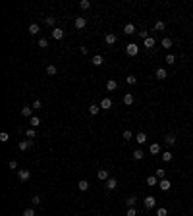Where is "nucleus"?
<instances>
[{"mask_svg": "<svg viewBox=\"0 0 193 216\" xmlns=\"http://www.w3.org/2000/svg\"><path fill=\"white\" fill-rule=\"evenodd\" d=\"M126 54L128 56H137L139 54V46L135 43H129L128 46H126Z\"/></svg>", "mask_w": 193, "mask_h": 216, "instance_id": "nucleus-1", "label": "nucleus"}, {"mask_svg": "<svg viewBox=\"0 0 193 216\" xmlns=\"http://www.w3.org/2000/svg\"><path fill=\"white\" fill-rule=\"evenodd\" d=\"M143 205H145V209H155V206H157V199H155L153 195H149V197L143 199Z\"/></svg>", "mask_w": 193, "mask_h": 216, "instance_id": "nucleus-2", "label": "nucleus"}, {"mask_svg": "<svg viewBox=\"0 0 193 216\" xmlns=\"http://www.w3.org/2000/svg\"><path fill=\"white\" fill-rule=\"evenodd\" d=\"M104 185H106V189H108V191H114L118 187V180H116V178H108V180L104 181Z\"/></svg>", "mask_w": 193, "mask_h": 216, "instance_id": "nucleus-3", "label": "nucleus"}, {"mask_svg": "<svg viewBox=\"0 0 193 216\" xmlns=\"http://www.w3.org/2000/svg\"><path fill=\"white\" fill-rule=\"evenodd\" d=\"M73 25H75V29H85V27H87V19L85 18H75Z\"/></svg>", "mask_w": 193, "mask_h": 216, "instance_id": "nucleus-4", "label": "nucleus"}, {"mask_svg": "<svg viewBox=\"0 0 193 216\" xmlns=\"http://www.w3.org/2000/svg\"><path fill=\"white\" fill-rule=\"evenodd\" d=\"M101 108H104V110H110L112 108V99H108V97H104V99L101 100V104H98Z\"/></svg>", "mask_w": 193, "mask_h": 216, "instance_id": "nucleus-5", "label": "nucleus"}, {"mask_svg": "<svg viewBox=\"0 0 193 216\" xmlns=\"http://www.w3.org/2000/svg\"><path fill=\"white\" fill-rule=\"evenodd\" d=\"M52 39H56V41L64 39V29H60V27H54V29H52Z\"/></svg>", "mask_w": 193, "mask_h": 216, "instance_id": "nucleus-6", "label": "nucleus"}, {"mask_svg": "<svg viewBox=\"0 0 193 216\" xmlns=\"http://www.w3.org/2000/svg\"><path fill=\"white\" fill-rule=\"evenodd\" d=\"M18 178L21 181H27L31 178V172H29V170H19V172H18Z\"/></svg>", "mask_w": 193, "mask_h": 216, "instance_id": "nucleus-7", "label": "nucleus"}, {"mask_svg": "<svg viewBox=\"0 0 193 216\" xmlns=\"http://www.w3.org/2000/svg\"><path fill=\"white\" fill-rule=\"evenodd\" d=\"M31 145H33V141H31V139H23V141H19V150H27V149H31Z\"/></svg>", "mask_w": 193, "mask_h": 216, "instance_id": "nucleus-8", "label": "nucleus"}, {"mask_svg": "<svg viewBox=\"0 0 193 216\" xmlns=\"http://www.w3.org/2000/svg\"><path fill=\"white\" fill-rule=\"evenodd\" d=\"M158 187H160L162 191H168V189L172 187V183H170V180H166V178H164V180H160V181H158Z\"/></svg>", "mask_w": 193, "mask_h": 216, "instance_id": "nucleus-9", "label": "nucleus"}, {"mask_svg": "<svg viewBox=\"0 0 193 216\" xmlns=\"http://www.w3.org/2000/svg\"><path fill=\"white\" fill-rule=\"evenodd\" d=\"M116 39H118V37L114 35V33H106L104 35V43L106 44H114V43H116Z\"/></svg>", "mask_w": 193, "mask_h": 216, "instance_id": "nucleus-10", "label": "nucleus"}, {"mask_svg": "<svg viewBox=\"0 0 193 216\" xmlns=\"http://www.w3.org/2000/svg\"><path fill=\"white\" fill-rule=\"evenodd\" d=\"M97 178H98V180H102V181H106L110 178L108 170H98V172H97Z\"/></svg>", "mask_w": 193, "mask_h": 216, "instance_id": "nucleus-11", "label": "nucleus"}, {"mask_svg": "<svg viewBox=\"0 0 193 216\" xmlns=\"http://www.w3.org/2000/svg\"><path fill=\"white\" fill-rule=\"evenodd\" d=\"M91 62H93V66H102V64H104V58H102L101 54H95Z\"/></svg>", "mask_w": 193, "mask_h": 216, "instance_id": "nucleus-12", "label": "nucleus"}, {"mask_svg": "<svg viewBox=\"0 0 193 216\" xmlns=\"http://www.w3.org/2000/svg\"><path fill=\"white\" fill-rule=\"evenodd\" d=\"M21 116L33 118V106H23V108H21Z\"/></svg>", "mask_w": 193, "mask_h": 216, "instance_id": "nucleus-13", "label": "nucleus"}, {"mask_svg": "<svg viewBox=\"0 0 193 216\" xmlns=\"http://www.w3.org/2000/svg\"><path fill=\"white\" fill-rule=\"evenodd\" d=\"M133 102H135V97L131 95V93H126V95H124V104H128V106H129V104H133Z\"/></svg>", "mask_w": 193, "mask_h": 216, "instance_id": "nucleus-14", "label": "nucleus"}, {"mask_svg": "<svg viewBox=\"0 0 193 216\" xmlns=\"http://www.w3.org/2000/svg\"><path fill=\"white\" fill-rule=\"evenodd\" d=\"M135 141H137V143H139V145H143V143H147V135H145V133H143V131H139V133H137V135H135Z\"/></svg>", "mask_w": 193, "mask_h": 216, "instance_id": "nucleus-15", "label": "nucleus"}, {"mask_svg": "<svg viewBox=\"0 0 193 216\" xmlns=\"http://www.w3.org/2000/svg\"><path fill=\"white\" fill-rule=\"evenodd\" d=\"M166 77H168V73H166V70H164V68H158V70H157V79H166Z\"/></svg>", "mask_w": 193, "mask_h": 216, "instance_id": "nucleus-16", "label": "nucleus"}, {"mask_svg": "<svg viewBox=\"0 0 193 216\" xmlns=\"http://www.w3.org/2000/svg\"><path fill=\"white\" fill-rule=\"evenodd\" d=\"M160 158H162V160H164V162H170V160H172V158H174V154H172V153H170V150H164V153L160 154Z\"/></svg>", "mask_w": 193, "mask_h": 216, "instance_id": "nucleus-17", "label": "nucleus"}, {"mask_svg": "<svg viewBox=\"0 0 193 216\" xmlns=\"http://www.w3.org/2000/svg\"><path fill=\"white\" fill-rule=\"evenodd\" d=\"M124 33L126 35H133L135 33V25H133V23H128V25L124 27Z\"/></svg>", "mask_w": 193, "mask_h": 216, "instance_id": "nucleus-18", "label": "nucleus"}, {"mask_svg": "<svg viewBox=\"0 0 193 216\" xmlns=\"http://www.w3.org/2000/svg\"><path fill=\"white\" fill-rule=\"evenodd\" d=\"M106 89H108V91H116V89H118V83H116L114 79L106 81Z\"/></svg>", "mask_w": 193, "mask_h": 216, "instance_id": "nucleus-19", "label": "nucleus"}, {"mask_svg": "<svg viewBox=\"0 0 193 216\" xmlns=\"http://www.w3.org/2000/svg\"><path fill=\"white\" fill-rule=\"evenodd\" d=\"M143 43H145V48H149V50L155 46V39H153V37H147V39L143 41Z\"/></svg>", "mask_w": 193, "mask_h": 216, "instance_id": "nucleus-20", "label": "nucleus"}, {"mask_svg": "<svg viewBox=\"0 0 193 216\" xmlns=\"http://www.w3.org/2000/svg\"><path fill=\"white\" fill-rule=\"evenodd\" d=\"M29 124H31V128H39V125H41L39 116H33V118H29Z\"/></svg>", "mask_w": 193, "mask_h": 216, "instance_id": "nucleus-21", "label": "nucleus"}, {"mask_svg": "<svg viewBox=\"0 0 193 216\" xmlns=\"http://www.w3.org/2000/svg\"><path fill=\"white\" fill-rule=\"evenodd\" d=\"M77 187H79V191H87L89 189V181L87 180H81L79 183H77Z\"/></svg>", "mask_w": 193, "mask_h": 216, "instance_id": "nucleus-22", "label": "nucleus"}, {"mask_svg": "<svg viewBox=\"0 0 193 216\" xmlns=\"http://www.w3.org/2000/svg\"><path fill=\"white\" fill-rule=\"evenodd\" d=\"M164 141H166L168 145H176V135H172V133H168V135L164 137Z\"/></svg>", "mask_w": 193, "mask_h": 216, "instance_id": "nucleus-23", "label": "nucleus"}, {"mask_svg": "<svg viewBox=\"0 0 193 216\" xmlns=\"http://www.w3.org/2000/svg\"><path fill=\"white\" fill-rule=\"evenodd\" d=\"M135 203H137V199H135V197H128V199H126V205H128V209H133Z\"/></svg>", "mask_w": 193, "mask_h": 216, "instance_id": "nucleus-24", "label": "nucleus"}, {"mask_svg": "<svg viewBox=\"0 0 193 216\" xmlns=\"http://www.w3.org/2000/svg\"><path fill=\"white\" fill-rule=\"evenodd\" d=\"M39 31H41V27L37 25V23H31V25H29V33H31V35H37Z\"/></svg>", "mask_w": 193, "mask_h": 216, "instance_id": "nucleus-25", "label": "nucleus"}, {"mask_svg": "<svg viewBox=\"0 0 193 216\" xmlns=\"http://www.w3.org/2000/svg\"><path fill=\"white\" fill-rule=\"evenodd\" d=\"M98 110H101V106H97V104H91V106H89V114H91V116H97Z\"/></svg>", "mask_w": 193, "mask_h": 216, "instance_id": "nucleus-26", "label": "nucleus"}, {"mask_svg": "<svg viewBox=\"0 0 193 216\" xmlns=\"http://www.w3.org/2000/svg\"><path fill=\"white\" fill-rule=\"evenodd\" d=\"M158 183V178L157 176H149L147 178V185H157Z\"/></svg>", "mask_w": 193, "mask_h": 216, "instance_id": "nucleus-27", "label": "nucleus"}, {"mask_svg": "<svg viewBox=\"0 0 193 216\" xmlns=\"http://www.w3.org/2000/svg\"><path fill=\"white\" fill-rule=\"evenodd\" d=\"M162 46L166 48V50H168V48H172V39H168V37H164V39H162Z\"/></svg>", "mask_w": 193, "mask_h": 216, "instance_id": "nucleus-28", "label": "nucleus"}, {"mask_svg": "<svg viewBox=\"0 0 193 216\" xmlns=\"http://www.w3.org/2000/svg\"><path fill=\"white\" fill-rule=\"evenodd\" d=\"M35 135H37L35 128H29V129H27V131H25V137H27V139H33V137H35Z\"/></svg>", "mask_w": 193, "mask_h": 216, "instance_id": "nucleus-29", "label": "nucleus"}, {"mask_svg": "<svg viewBox=\"0 0 193 216\" xmlns=\"http://www.w3.org/2000/svg\"><path fill=\"white\" fill-rule=\"evenodd\" d=\"M151 153H153V154H158V153H160V145H158V143H153V145H151Z\"/></svg>", "mask_w": 193, "mask_h": 216, "instance_id": "nucleus-30", "label": "nucleus"}, {"mask_svg": "<svg viewBox=\"0 0 193 216\" xmlns=\"http://www.w3.org/2000/svg\"><path fill=\"white\" fill-rule=\"evenodd\" d=\"M155 29H157V31H164V29H166V23H164V21H157V23H155Z\"/></svg>", "mask_w": 193, "mask_h": 216, "instance_id": "nucleus-31", "label": "nucleus"}, {"mask_svg": "<svg viewBox=\"0 0 193 216\" xmlns=\"http://www.w3.org/2000/svg\"><path fill=\"white\" fill-rule=\"evenodd\" d=\"M47 73H48V75H56V73H58V68H56V66H48L47 68Z\"/></svg>", "mask_w": 193, "mask_h": 216, "instance_id": "nucleus-32", "label": "nucleus"}, {"mask_svg": "<svg viewBox=\"0 0 193 216\" xmlns=\"http://www.w3.org/2000/svg\"><path fill=\"white\" fill-rule=\"evenodd\" d=\"M79 6H81V10H89V8H91V2H89V0H81Z\"/></svg>", "mask_w": 193, "mask_h": 216, "instance_id": "nucleus-33", "label": "nucleus"}, {"mask_svg": "<svg viewBox=\"0 0 193 216\" xmlns=\"http://www.w3.org/2000/svg\"><path fill=\"white\" fill-rule=\"evenodd\" d=\"M143 156H145V154H143V150H139V149L133 150V158H135V160H141Z\"/></svg>", "mask_w": 193, "mask_h": 216, "instance_id": "nucleus-34", "label": "nucleus"}, {"mask_svg": "<svg viewBox=\"0 0 193 216\" xmlns=\"http://www.w3.org/2000/svg\"><path fill=\"white\" fill-rule=\"evenodd\" d=\"M166 64H168V66L176 64V56H174V54H168V56H166Z\"/></svg>", "mask_w": 193, "mask_h": 216, "instance_id": "nucleus-35", "label": "nucleus"}, {"mask_svg": "<svg viewBox=\"0 0 193 216\" xmlns=\"http://www.w3.org/2000/svg\"><path fill=\"white\" fill-rule=\"evenodd\" d=\"M135 81H137V77H135V75H128V77H126V83H128V85H135Z\"/></svg>", "mask_w": 193, "mask_h": 216, "instance_id": "nucleus-36", "label": "nucleus"}, {"mask_svg": "<svg viewBox=\"0 0 193 216\" xmlns=\"http://www.w3.org/2000/svg\"><path fill=\"white\" fill-rule=\"evenodd\" d=\"M44 23H47V25H54V23H56V18H54V15H48V18L44 19Z\"/></svg>", "mask_w": 193, "mask_h": 216, "instance_id": "nucleus-37", "label": "nucleus"}, {"mask_svg": "<svg viewBox=\"0 0 193 216\" xmlns=\"http://www.w3.org/2000/svg\"><path fill=\"white\" fill-rule=\"evenodd\" d=\"M122 137H124V139H126V141H129V139H131V137H133V133H131V131H129V129H126V131H124V133H122Z\"/></svg>", "mask_w": 193, "mask_h": 216, "instance_id": "nucleus-38", "label": "nucleus"}, {"mask_svg": "<svg viewBox=\"0 0 193 216\" xmlns=\"http://www.w3.org/2000/svg\"><path fill=\"white\" fill-rule=\"evenodd\" d=\"M155 176H157L158 180H164V178H166V172H164V170H157V174H155Z\"/></svg>", "mask_w": 193, "mask_h": 216, "instance_id": "nucleus-39", "label": "nucleus"}, {"mask_svg": "<svg viewBox=\"0 0 193 216\" xmlns=\"http://www.w3.org/2000/svg\"><path fill=\"white\" fill-rule=\"evenodd\" d=\"M157 216H168V210L164 209V206H160V209L157 210Z\"/></svg>", "mask_w": 193, "mask_h": 216, "instance_id": "nucleus-40", "label": "nucleus"}, {"mask_svg": "<svg viewBox=\"0 0 193 216\" xmlns=\"http://www.w3.org/2000/svg\"><path fill=\"white\" fill-rule=\"evenodd\" d=\"M8 139H10V135H8L6 131H2V133H0V141H2V143H6Z\"/></svg>", "mask_w": 193, "mask_h": 216, "instance_id": "nucleus-41", "label": "nucleus"}, {"mask_svg": "<svg viewBox=\"0 0 193 216\" xmlns=\"http://www.w3.org/2000/svg\"><path fill=\"white\" fill-rule=\"evenodd\" d=\"M39 46H41V48H47V46H48V41H47V39H39Z\"/></svg>", "mask_w": 193, "mask_h": 216, "instance_id": "nucleus-42", "label": "nucleus"}, {"mask_svg": "<svg viewBox=\"0 0 193 216\" xmlns=\"http://www.w3.org/2000/svg\"><path fill=\"white\" fill-rule=\"evenodd\" d=\"M23 216H35V210L33 209H25L23 210Z\"/></svg>", "mask_w": 193, "mask_h": 216, "instance_id": "nucleus-43", "label": "nucleus"}, {"mask_svg": "<svg viewBox=\"0 0 193 216\" xmlns=\"http://www.w3.org/2000/svg\"><path fill=\"white\" fill-rule=\"evenodd\" d=\"M126 216H137V210H135V206H133V209H128Z\"/></svg>", "mask_w": 193, "mask_h": 216, "instance_id": "nucleus-44", "label": "nucleus"}, {"mask_svg": "<svg viewBox=\"0 0 193 216\" xmlns=\"http://www.w3.org/2000/svg\"><path fill=\"white\" fill-rule=\"evenodd\" d=\"M31 203H33V205H41V197H39V195H35V197L31 199Z\"/></svg>", "mask_w": 193, "mask_h": 216, "instance_id": "nucleus-45", "label": "nucleus"}, {"mask_svg": "<svg viewBox=\"0 0 193 216\" xmlns=\"http://www.w3.org/2000/svg\"><path fill=\"white\" fill-rule=\"evenodd\" d=\"M41 106H43V102H41V100H35V102H33V110H39Z\"/></svg>", "mask_w": 193, "mask_h": 216, "instance_id": "nucleus-46", "label": "nucleus"}, {"mask_svg": "<svg viewBox=\"0 0 193 216\" xmlns=\"http://www.w3.org/2000/svg\"><path fill=\"white\" fill-rule=\"evenodd\" d=\"M8 166H10V170H16V168H18V162H16V160H10V164H8Z\"/></svg>", "mask_w": 193, "mask_h": 216, "instance_id": "nucleus-47", "label": "nucleus"}, {"mask_svg": "<svg viewBox=\"0 0 193 216\" xmlns=\"http://www.w3.org/2000/svg\"><path fill=\"white\" fill-rule=\"evenodd\" d=\"M139 37H141V39H143V41H145V39H147V37H149V33H147V31H139Z\"/></svg>", "mask_w": 193, "mask_h": 216, "instance_id": "nucleus-48", "label": "nucleus"}, {"mask_svg": "<svg viewBox=\"0 0 193 216\" xmlns=\"http://www.w3.org/2000/svg\"><path fill=\"white\" fill-rule=\"evenodd\" d=\"M191 210H193V206H191Z\"/></svg>", "mask_w": 193, "mask_h": 216, "instance_id": "nucleus-49", "label": "nucleus"}]
</instances>
